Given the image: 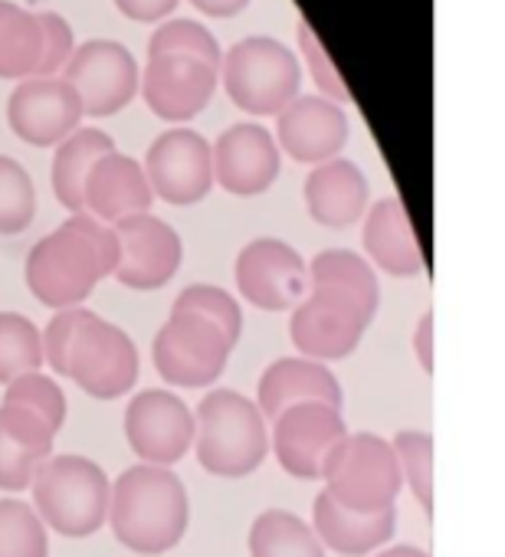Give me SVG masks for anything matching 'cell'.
Returning a JSON list of instances; mask_svg holds the SVG:
<instances>
[{
    "label": "cell",
    "instance_id": "6da1fadb",
    "mask_svg": "<svg viewBox=\"0 0 505 557\" xmlns=\"http://www.w3.org/2000/svg\"><path fill=\"white\" fill-rule=\"evenodd\" d=\"M119 265V236L89 213H70L27 252V289L53 312L79 309Z\"/></svg>",
    "mask_w": 505,
    "mask_h": 557
},
{
    "label": "cell",
    "instance_id": "7a4b0ae2",
    "mask_svg": "<svg viewBox=\"0 0 505 557\" xmlns=\"http://www.w3.org/2000/svg\"><path fill=\"white\" fill-rule=\"evenodd\" d=\"M106 521L128 550L145 557L168 554L187 534V488L171 469L138 462L112 482Z\"/></svg>",
    "mask_w": 505,
    "mask_h": 557
},
{
    "label": "cell",
    "instance_id": "3957f363",
    "mask_svg": "<svg viewBox=\"0 0 505 557\" xmlns=\"http://www.w3.org/2000/svg\"><path fill=\"white\" fill-rule=\"evenodd\" d=\"M194 453L204 472L246 479L270 453L267 417L239 391H210L194 410Z\"/></svg>",
    "mask_w": 505,
    "mask_h": 557
},
{
    "label": "cell",
    "instance_id": "277c9868",
    "mask_svg": "<svg viewBox=\"0 0 505 557\" xmlns=\"http://www.w3.org/2000/svg\"><path fill=\"white\" fill-rule=\"evenodd\" d=\"M30 492L34 511L40 515L47 531H57L63 537H93L109 518L112 482L106 469L89 456H50L37 469Z\"/></svg>",
    "mask_w": 505,
    "mask_h": 557
},
{
    "label": "cell",
    "instance_id": "5b68a950",
    "mask_svg": "<svg viewBox=\"0 0 505 557\" xmlns=\"http://www.w3.org/2000/svg\"><path fill=\"white\" fill-rule=\"evenodd\" d=\"M220 79L230 102L246 115H280L303 86L296 53L273 37H246L220 60Z\"/></svg>",
    "mask_w": 505,
    "mask_h": 557
},
{
    "label": "cell",
    "instance_id": "8992f818",
    "mask_svg": "<svg viewBox=\"0 0 505 557\" xmlns=\"http://www.w3.org/2000/svg\"><path fill=\"white\" fill-rule=\"evenodd\" d=\"M325 492L361 515L394 508L404 479L394 446L378 433H348L322 466Z\"/></svg>",
    "mask_w": 505,
    "mask_h": 557
},
{
    "label": "cell",
    "instance_id": "52a82bcc",
    "mask_svg": "<svg viewBox=\"0 0 505 557\" xmlns=\"http://www.w3.org/2000/svg\"><path fill=\"white\" fill-rule=\"evenodd\" d=\"M378 312L361 306L342 289L332 286H309L306 299L293 309L290 335L293 345L309 361H342L355 355L365 332L371 329Z\"/></svg>",
    "mask_w": 505,
    "mask_h": 557
},
{
    "label": "cell",
    "instance_id": "ba28073f",
    "mask_svg": "<svg viewBox=\"0 0 505 557\" xmlns=\"http://www.w3.org/2000/svg\"><path fill=\"white\" fill-rule=\"evenodd\" d=\"M230 351L233 345L223 338V332L190 312H171L151 345L155 371L171 387L184 391L210 387L226 371Z\"/></svg>",
    "mask_w": 505,
    "mask_h": 557
},
{
    "label": "cell",
    "instance_id": "9c48e42d",
    "mask_svg": "<svg viewBox=\"0 0 505 557\" xmlns=\"http://www.w3.org/2000/svg\"><path fill=\"white\" fill-rule=\"evenodd\" d=\"M66 377L93 400H119L138 381V348L125 329L93 312L76 335Z\"/></svg>",
    "mask_w": 505,
    "mask_h": 557
},
{
    "label": "cell",
    "instance_id": "30bf717a",
    "mask_svg": "<svg viewBox=\"0 0 505 557\" xmlns=\"http://www.w3.org/2000/svg\"><path fill=\"white\" fill-rule=\"evenodd\" d=\"M79 96L86 119H109L128 109L138 96L141 70L128 47L115 40L79 44L70 63L60 73Z\"/></svg>",
    "mask_w": 505,
    "mask_h": 557
},
{
    "label": "cell",
    "instance_id": "8fae6325",
    "mask_svg": "<svg viewBox=\"0 0 505 557\" xmlns=\"http://www.w3.org/2000/svg\"><path fill=\"white\" fill-rule=\"evenodd\" d=\"M236 289L263 312H290L309 293V262L276 236L253 239L236 256Z\"/></svg>",
    "mask_w": 505,
    "mask_h": 557
},
{
    "label": "cell",
    "instance_id": "7c38bea8",
    "mask_svg": "<svg viewBox=\"0 0 505 557\" xmlns=\"http://www.w3.org/2000/svg\"><path fill=\"white\" fill-rule=\"evenodd\" d=\"M145 177L155 197L171 207H194L213 190L210 141L194 128H168L145 151Z\"/></svg>",
    "mask_w": 505,
    "mask_h": 557
},
{
    "label": "cell",
    "instance_id": "4fadbf2b",
    "mask_svg": "<svg viewBox=\"0 0 505 557\" xmlns=\"http://www.w3.org/2000/svg\"><path fill=\"white\" fill-rule=\"evenodd\" d=\"M119 236V265L115 278L132 293H155L164 289L181 269L184 243L181 233L155 216V213H135L119 223H112Z\"/></svg>",
    "mask_w": 505,
    "mask_h": 557
},
{
    "label": "cell",
    "instance_id": "5bb4252c",
    "mask_svg": "<svg viewBox=\"0 0 505 557\" xmlns=\"http://www.w3.org/2000/svg\"><path fill=\"white\" fill-rule=\"evenodd\" d=\"M125 440L145 466L171 469L194 449V413L171 391H141L125 407Z\"/></svg>",
    "mask_w": 505,
    "mask_h": 557
},
{
    "label": "cell",
    "instance_id": "9a60e30c",
    "mask_svg": "<svg viewBox=\"0 0 505 557\" xmlns=\"http://www.w3.org/2000/svg\"><path fill=\"white\" fill-rule=\"evenodd\" d=\"M270 423V449L276 453L280 466L303 482L322 479L329 453L348 436L342 410L329 404H296Z\"/></svg>",
    "mask_w": 505,
    "mask_h": 557
},
{
    "label": "cell",
    "instance_id": "2e32d148",
    "mask_svg": "<svg viewBox=\"0 0 505 557\" xmlns=\"http://www.w3.org/2000/svg\"><path fill=\"white\" fill-rule=\"evenodd\" d=\"M83 119L79 96L63 76H30L17 83L8 99L11 132L34 148H57L79 128Z\"/></svg>",
    "mask_w": 505,
    "mask_h": 557
},
{
    "label": "cell",
    "instance_id": "e0dca14e",
    "mask_svg": "<svg viewBox=\"0 0 505 557\" xmlns=\"http://www.w3.org/2000/svg\"><path fill=\"white\" fill-rule=\"evenodd\" d=\"M213 154V184L233 197H260L267 194L283 168V154L270 128L260 122H239L220 132L210 145Z\"/></svg>",
    "mask_w": 505,
    "mask_h": 557
},
{
    "label": "cell",
    "instance_id": "ac0fdd59",
    "mask_svg": "<svg viewBox=\"0 0 505 557\" xmlns=\"http://www.w3.org/2000/svg\"><path fill=\"white\" fill-rule=\"evenodd\" d=\"M217 83H220V73L207 66L204 60L168 53V57L148 60L138 92L145 106L151 109V115L177 125V122L197 119L210 106V99L217 96Z\"/></svg>",
    "mask_w": 505,
    "mask_h": 557
},
{
    "label": "cell",
    "instance_id": "d6986e66",
    "mask_svg": "<svg viewBox=\"0 0 505 557\" xmlns=\"http://www.w3.org/2000/svg\"><path fill=\"white\" fill-rule=\"evenodd\" d=\"M273 138L280 145V154L316 168L338 158V151L348 145V115L342 106L322 96H296L276 115Z\"/></svg>",
    "mask_w": 505,
    "mask_h": 557
},
{
    "label": "cell",
    "instance_id": "ffe728a7",
    "mask_svg": "<svg viewBox=\"0 0 505 557\" xmlns=\"http://www.w3.org/2000/svg\"><path fill=\"white\" fill-rule=\"evenodd\" d=\"M83 203H86L89 216L112 226L125 216L151 213L155 194L148 187L141 161H135L122 151H109L93 164L86 187H83Z\"/></svg>",
    "mask_w": 505,
    "mask_h": 557
},
{
    "label": "cell",
    "instance_id": "44dd1931",
    "mask_svg": "<svg viewBox=\"0 0 505 557\" xmlns=\"http://www.w3.org/2000/svg\"><path fill=\"white\" fill-rule=\"evenodd\" d=\"M306 210L319 226L329 230H348L365 220L371 187L365 171L355 161L332 158L325 164H316L303 184Z\"/></svg>",
    "mask_w": 505,
    "mask_h": 557
},
{
    "label": "cell",
    "instance_id": "7402d4cb",
    "mask_svg": "<svg viewBox=\"0 0 505 557\" xmlns=\"http://www.w3.org/2000/svg\"><path fill=\"white\" fill-rule=\"evenodd\" d=\"M57 430L27 407L0 404V492L30 488L37 469L53 456Z\"/></svg>",
    "mask_w": 505,
    "mask_h": 557
},
{
    "label": "cell",
    "instance_id": "603a6c76",
    "mask_svg": "<svg viewBox=\"0 0 505 557\" xmlns=\"http://www.w3.org/2000/svg\"><path fill=\"white\" fill-rule=\"evenodd\" d=\"M342 384L335 371L309 358H280L273 361L257 387V404L267 420H276L296 404H329L342 410Z\"/></svg>",
    "mask_w": 505,
    "mask_h": 557
},
{
    "label": "cell",
    "instance_id": "cb8c5ba5",
    "mask_svg": "<svg viewBox=\"0 0 505 557\" xmlns=\"http://www.w3.org/2000/svg\"><path fill=\"white\" fill-rule=\"evenodd\" d=\"M312 531L322 541V547L342 554V557H365L387 547V541L397 531V508L361 515L345 505H338L325 488L316 495L312 505Z\"/></svg>",
    "mask_w": 505,
    "mask_h": 557
},
{
    "label": "cell",
    "instance_id": "d4e9b609",
    "mask_svg": "<svg viewBox=\"0 0 505 557\" xmlns=\"http://www.w3.org/2000/svg\"><path fill=\"white\" fill-rule=\"evenodd\" d=\"M365 252L371 265H378L387 275L410 278L423 272V249L417 243V233L407 220L401 197H384L365 213Z\"/></svg>",
    "mask_w": 505,
    "mask_h": 557
},
{
    "label": "cell",
    "instance_id": "484cf974",
    "mask_svg": "<svg viewBox=\"0 0 505 557\" xmlns=\"http://www.w3.org/2000/svg\"><path fill=\"white\" fill-rule=\"evenodd\" d=\"M109 151H115L112 135H106L102 128H89V125H79L66 141L57 145V154H53V194H57V200L63 203L66 213H86V203H83L86 177H89L93 164Z\"/></svg>",
    "mask_w": 505,
    "mask_h": 557
},
{
    "label": "cell",
    "instance_id": "4316f807",
    "mask_svg": "<svg viewBox=\"0 0 505 557\" xmlns=\"http://www.w3.org/2000/svg\"><path fill=\"white\" fill-rule=\"evenodd\" d=\"M246 547L249 557H325V547L309 521L286 508H267L253 518Z\"/></svg>",
    "mask_w": 505,
    "mask_h": 557
},
{
    "label": "cell",
    "instance_id": "83f0119b",
    "mask_svg": "<svg viewBox=\"0 0 505 557\" xmlns=\"http://www.w3.org/2000/svg\"><path fill=\"white\" fill-rule=\"evenodd\" d=\"M40 63V21L34 11L0 0V79H30Z\"/></svg>",
    "mask_w": 505,
    "mask_h": 557
},
{
    "label": "cell",
    "instance_id": "f1b7e54d",
    "mask_svg": "<svg viewBox=\"0 0 505 557\" xmlns=\"http://www.w3.org/2000/svg\"><path fill=\"white\" fill-rule=\"evenodd\" d=\"M309 286H332L378 312L381 306V286H378V272L374 265L352 249H322L309 262Z\"/></svg>",
    "mask_w": 505,
    "mask_h": 557
},
{
    "label": "cell",
    "instance_id": "f546056e",
    "mask_svg": "<svg viewBox=\"0 0 505 557\" xmlns=\"http://www.w3.org/2000/svg\"><path fill=\"white\" fill-rule=\"evenodd\" d=\"M44 368V335L21 312H0V384Z\"/></svg>",
    "mask_w": 505,
    "mask_h": 557
},
{
    "label": "cell",
    "instance_id": "4dcf8cb0",
    "mask_svg": "<svg viewBox=\"0 0 505 557\" xmlns=\"http://www.w3.org/2000/svg\"><path fill=\"white\" fill-rule=\"evenodd\" d=\"M0 557H50V531L30 502L0 498Z\"/></svg>",
    "mask_w": 505,
    "mask_h": 557
},
{
    "label": "cell",
    "instance_id": "1f68e13d",
    "mask_svg": "<svg viewBox=\"0 0 505 557\" xmlns=\"http://www.w3.org/2000/svg\"><path fill=\"white\" fill-rule=\"evenodd\" d=\"M37 190L30 171L11 158L0 154V236H17L34 223Z\"/></svg>",
    "mask_w": 505,
    "mask_h": 557
},
{
    "label": "cell",
    "instance_id": "d6a6232c",
    "mask_svg": "<svg viewBox=\"0 0 505 557\" xmlns=\"http://www.w3.org/2000/svg\"><path fill=\"white\" fill-rule=\"evenodd\" d=\"M168 53H181V57L204 60L217 73H220V60H223V50H220L217 37L204 24L184 21V17H171V21L158 24V30L148 40V60L151 57H168Z\"/></svg>",
    "mask_w": 505,
    "mask_h": 557
},
{
    "label": "cell",
    "instance_id": "836d02e7",
    "mask_svg": "<svg viewBox=\"0 0 505 557\" xmlns=\"http://www.w3.org/2000/svg\"><path fill=\"white\" fill-rule=\"evenodd\" d=\"M394 456L404 485L414 492L420 508L433 515V436L427 430H401L394 440Z\"/></svg>",
    "mask_w": 505,
    "mask_h": 557
},
{
    "label": "cell",
    "instance_id": "e575fe53",
    "mask_svg": "<svg viewBox=\"0 0 505 557\" xmlns=\"http://www.w3.org/2000/svg\"><path fill=\"white\" fill-rule=\"evenodd\" d=\"M171 312H190V315H200V319L213 322L233 348H236V342H239V335H243V312H239V302H236L226 289L210 286V283L187 286V289L174 299Z\"/></svg>",
    "mask_w": 505,
    "mask_h": 557
},
{
    "label": "cell",
    "instance_id": "d590c367",
    "mask_svg": "<svg viewBox=\"0 0 505 557\" xmlns=\"http://www.w3.org/2000/svg\"><path fill=\"white\" fill-rule=\"evenodd\" d=\"M0 404H17V407L34 410V413L44 417L57 433H60L63 423H66V394H63V387H60L50 374H44V371H30V374L11 381V384L4 387V400H0Z\"/></svg>",
    "mask_w": 505,
    "mask_h": 557
},
{
    "label": "cell",
    "instance_id": "8d00e7d4",
    "mask_svg": "<svg viewBox=\"0 0 505 557\" xmlns=\"http://www.w3.org/2000/svg\"><path fill=\"white\" fill-rule=\"evenodd\" d=\"M299 50H303V60L309 66V76H312L319 96L329 99V102H335V106H348L352 102V92H348L345 79L338 76L335 63L329 60L322 40L316 37V30L309 24H299Z\"/></svg>",
    "mask_w": 505,
    "mask_h": 557
},
{
    "label": "cell",
    "instance_id": "74e56055",
    "mask_svg": "<svg viewBox=\"0 0 505 557\" xmlns=\"http://www.w3.org/2000/svg\"><path fill=\"white\" fill-rule=\"evenodd\" d=\"M40 21V63L34 70V76H60L63 66L70 63V57L76 53V37H73V27L66 24V17L53 14V11H44L37 14Z\"/></svg>",
    "mask_w": 505,
    "mask_h": 557
},
{
    "label": "cell",
    "instance_id": "f35d334b",
    "mask_svg": "<svg viewBox=\"0 0 505 557\" xmlns=\"http://www.w3.org/2000/svg\"><path fill=\"white\" fill-rule=\"evenodd\" d=\"M89 315H93V312L83 309V306H79V309H63V312H57V315L50 319L47 332H40V335H44V364H47L53 374L66 377L70 351H73L76 335H79V329H83V322H86Z\"/></svg>",
    "mask_w": 505,
    "mask_h": 557
},
{
    "label": "cell",
    "instance_id": "ab89813d",
    "mask_svg": "<svg viewBox=\"0 0 505 557\" xmlns=\"http://www.w3.org/2000/svg\"><path fill=\"white\" fill-rule=\"evenodd\" d=\"M181 0H115L119 14H125L135 24H164L177 11Z\"/></svg>",
    "mask_w": 505,
    "mask_h": 557
},
{
    "label": "cell",
    "instance_id": "60d3db41",
    "mask_svg": "<svg viewBox=\"0 0 505 557\" xmlns=\"http://www.w3.org/2000/svg\"><path fill=\"white\" fill-rule=\"evenodd\" d=\"M414 355L427 374H433V312H423L420 325L414 329Z\"/></svg>",
    "mask_w": 505,
    "mask_h": 557
},
{
    "label": "cell",
    "instance_id": "b9f144b4",
    "mask_svg": "<svg viewBox=\"0 0 505 557\" xmlns=\"http://www.w3.org/2000/svg\"><path fill=\"white\" fill-rule=\"evenodd\" d=\"M190 8L204 17H213V21H230L236 14H243L249 8V0H190Z\"/></svg>",
    "mask_w": 505,
    "mask_h": 557
},
{
    "label": "cell",
    "instance_id": "7bdbcfd3",
    "mask_svg": "<svg viewBox=\"0 0 505 557\" xmlns=\"http://www.w3.org/2000/svg\"><path fill=\"white\" fill-rule=\"evenodd\" d=\"M374 557H430V554L414 544H394V547H381Z\"/></svg>",
    "mask_w": 505,
    "mask_h": 557
}]
</instances>
